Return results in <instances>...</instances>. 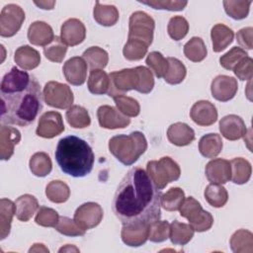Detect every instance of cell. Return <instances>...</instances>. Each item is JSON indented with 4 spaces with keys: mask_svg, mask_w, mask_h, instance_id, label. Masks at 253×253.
Segmentation results:
<instances>
[{
    "mask_svg": "<svg viewBox=\"0 0 253 253\" xmlns=\"http://www.w3.org/2000/svg\"><path fill=\"white\" fill-rule=\"evenodd\" d=\"M222 139L217 133H208L201 137L199 141L200 153L206 158H214L222 150Z\"/></svg>",
    "mask_w": 253,
    "mask_h": 253,
    "instance_id": "27",
    "label": "cell"
},
{
    "mask_svg": "<svg viewBox=\"0 0 253 253\" xmlns=\"http://www.w3.org/2000/svg\"><path fill=\"white\" fill-rule=\"evenodd\" d=\"M54 156L61 171L75 178L88 175L93 169L95 160L91 146L75 135L61 138L57 143Z\"/></svg>",
    "mask_w": 253,
    "mask_h": 253,
    "instance_id": "3",
    "label": "cell"
},
{
    "mask_svg": "<svg viewBox=\"0 0 253 253\" xmlns=\"http://www.w3.org/2000/svg\"><path fill=\"white\" fill-rule=\"evenodd\" d=\"M1 123L26 126L42 109L41 85L34 75L17 67L7 72L0 84Z\"/></svg>",
    "mask_w": 253,
    "mask_h": 253,
    "instance_id": "2",
    "label": "cell"
},
{
    "mask_svg": "<svg viewBox=\"0 0 253 253\" xmlns=\"http://www.w3.org/2000/svg\"><path fill=\"white\" fill-rule=\"evenodd\" d=\"M167 31L172 40L180 41L187 36L189 32V23L182 16H174L169 20Z\"/></svg>",
    "mask_w": 253,
    "mask_h": 253,
    "instance_id": "46",
    "label": "cell"
},
{
    "mask_svg": "<svg viewBox=\"0 0 253 253\" xmlns=\"http://www.w3.org/2000/svg\"><path fill=\"white\" fill-rule=\"evenodd\" d=\"M54 39L52 28L45 22L36 21L28 29V40L34 45L45 46Z\"/></svg>",
    "mask_w": 253,
    "mask_h": 253,
    "instance_id": "20",
    "label": "cell"
},
{
    "mask_svg": "<svg viewBox=\"0 0 253 253\" xmlns=\"http://www.w3.org/2000/svg\"><path fill=\"white\" fill-rule=\"evenodd\" d=\"M195 230L193 227L184 222L174 220L170 223L169 238L174 245H186L193 238Z\"/></svg>",
    "mask_w": 253,
    "mask_h": 253,
    "instance_id": "29",
    "label": "cell"
},
{
    "mask_svg": "<svg viewBox=\"0 0 253 253\" xmlns=\"http://www.w3.org/2000/svg\"><path fill=\"white\" fill-rule=\"evenodd\" d=\"M190 117L198 126H209L217 121V111L215 106L210 101L201 100L192 106Z\"/></svg>",
    "mask_w": 253,
    "mask_h": 253,
    "instance_id": "15",
    "label": "cell"
},
{
    "mask_svg": "<svg viewBox=\"0 0 253 253\" xmlns=\"http://www.w3.org/2000/svg\"><path fill=\"white\" fill-rule=\"evenodd\" d=\"M205 173L211 183L225 184L231 178L230 162L222 158L212 159L206 165Z\"/></svg>",
    "mask_w": 253,
    "mask_h": 253,
    "instance_id": "18",
    "label": "cell"
},
{
    "mask_svg": "<svg viewBox=\"0 0 253 253\" xmlns=\"http://www.w3.org/2000/svg\"><path fill=\"white\" fill-rule=\"evenodd\" d=\"M146 173L158 190H163L169 183L180 178L181 170L176 161L168 156L152 160L146 164Z\"/></svg>",
    "mask_w": 253,
    "mask_h": 253,
    "instance_id": "5",
    "label": "cell"
},
{
    "mask_svg": "<svg viewBox=\"0 0 253 253\" xmlns=\"http://www.w3.org/2000/svg\"><path fill=\"white\" fill-rule=\"evenodd\" d=\"M45 195L50 202L62 204L69 199L70 189L66 183L60 180H53L46 185Z\"/></svg>",
    "mask_w": 253,
    "mask_h": 253,
    "instance_id": "36",
    "label": "cell"
},
{
    "mask_svg": "<svg viewBox=\"0 0 253 253\" xmlns=\"http://www.w3.org/2000/svg\"><path fill=\"white\" fill-rule=\"evenodd\" d=\"M14 203L16 206V216L19 220L24 222L30 220L34 213L39 210L38 200L30 194L20 196Z\"/></svg>",
    "mask_w": 253,
    "mask_h": 253,
    "instance_id": "25",
    "label": "cell"
},
{
    "mask_svg": "<svg viewBox=\"0 0 253 253\" xmlns=\"http://www.w3.org/2000/svg\"><path fill=\"white\" fill-rule=\"evenodd\" d=\"M104 216L102 207L94 202H88L80 207L74 212V221L84 230L94 228L100 224Z\"/></svg>",
    "mask_w": 253,
    "mask_h": 253,
    "instance_id": "10",
    "label": "cell"
},
{
    "mask_svg": "<svg viewBox=\"0 0 253 253\" xmlns=\"http://www.w3.org/2000/svg\"><path fill=\"white\" fill-rule=\"evenodd\" d=\"M25 18V12L19 5H5L0 14V36L3 38L15 36L21 29Z\"/></svg>",
    "mask_w": 253,
    "mask_h": 253,
    "instance_id": "9",
    "label": "cell"
},
{
    "mask_svg": "<svg viewBox=\"0 0 253 253\" xmlns=\"http://www.w3.org/2000/svg\"><path fill=\"white\" fill-rule=\"evenodd\" d=\"M14 61L23 70H32L41 63L40 52L30 45L18 47L14 53Z\"/></svg>",
    "mask_w": 253,
    "mask_h": 253,
    "instance_id": "23",
    "label": "cell"
},
{
    "mask_svg": "<svg viewBox=\"0 0 253 253\" xmlns=\"http://www.w3.org/2000/svg\"><path fill=\"white\" fill-rule=\"evenodd\" d=\"M203 211L204 210L201 204L193 197L185 198L182 206L179 209L180 215L187 218L189 220V223L196 219L202 213Z\"/></svg>",
    "mask_w": 253,
    "mask_h": 253,
    "instance_id": "50",
    "label": "cell"
},
{
    "mask_svg": "<svg viewBox=\"0 0 253 253\" xmlns=\"http://www.w3.org/2000/svg\"><path fill=\"white\" fill-rule=\"evenodd\" d=\"M29 166L32 174L35 176L45 177L51 172L52 162L47 153L41 151L32 155L30 158Z\"/></svg>",
    "mask_w": 253,
    "mask_h": 253,
    "instance_id": "33",
    "label": "cell"
},
{
    "mask_svg": "<svg viewBox=\"0 0 253 253\" xmlns=\"http://www.w3.org/2000/svg\"><path fill=\"white\" fill-rule=\"evenodd\" d=\"M168 140L177 146H186L195 139V131L185 123L172 124L167 129Z\"/></svg>",
    "mask_w": 253,
    "mask_h": 253,
    "instance_id": "22",
    "label": "cell"
},
{
    "mask_svg": "<svg viewBox=\"0 0 253 253\" xmlns=\"http://www.w3.org/2000/svg\"><path fill=\"white\" fill-rule=\"evenodd\" d=\"M230 247L235 253H251L253 251V234L246 229H238L230 237Z\"/></svg>",
    "mask_w": 253,
    "mask_h": 253,
    "instance_id": "32",
    "label": "cell"
},
{
    "mask_svg": "<svg viewBox=\"0 0 253 253\" xmlns=\"http://www.w3.org/2000/svg\"><path fill=\"white\" fill-rule=\"evenodd\" d=\"M59 219V215L53 209L42 206L39 208L35 221L37 224L44 227H55Z\"/></svg>",
    "mask_w": 253,
    "mask_h": 253,
    "instance_id": "48",
    "label": "cell"
},
{
    "mask_svg": "<svg viewBox=\"0 0 253 253\" xmlns=\"http://www.w3.org/2000/svg\"><path fill=\"white\" fill-rule=\"evenodd\" d=\"M206 201L213 208H222L228 200V193L221 184L211 183L205 189Z\"/></svg>",
    "mask_w": 253,
    "mask_h": 253,
    "instance_id": "37",
    "label": "cell"
},
{
    "mask_svg": "<svg viewBox=\"0 0 253 253\" xmlns=\"http://www.w3.org/2000/svg\"><path fill=\"white\" fill-rule=\"evenodd\" d=\"M140 3L150 6L157 10H169V11H182L187 5V1H168V0H150L139 1Z\"/></svg>",
    "mask_w": 253,
    "mask_h": 253,
    "instance_id": "52",
    "label": "cell"
},
{
    "mask_svg": "<svg viewBox=\"0 0 253 253\" xmlns=\"http://www.w3.org/2000/svg\"><path fill=\"white\" fill-rule=\"evenodd\" d=\"M139 73V86L137 92L148 94L153 90L154 79L151 70L145 66H137Z\"/></svg>",
    "mask_w": 253,
    "mask_h": 253,
    "instance_id": "53",
    "label": "cell"
},
{
    "mask_svg": "<svg viewBox=\"0 0 253 253\" xmlns=\"http://www.w3.org/2000/svg\"><path fill=\"white\" fill-rule=\"evenodd\" d=\"M86 37L84 24L76 18L66 20L60 29V39L67 46H75L83 42Z\"/></svg>",
    "mask_w": 253,
    "mask_h": 253,
    "instance_id": "14",
    "label": "cell"
},
{
    "mask_svg": "<svg viewBox=\"0 0 253 253\" xmlns=\"http://www.w3.org/2000/svg\"><path fill=\"white\" fill-rule=\"evenodd\" d=\"M97 118L101 127L107 129L125 128L130 124V119L123 115L117 108L103 105L97 110Z\"/></svg>",
    "mask_w": 253,
    "mask_h": 253,
    "instance_id": "12",
    "label": "cell"
},
{
    "mask_svg": "<svg viewBox=\"0 0 253 253\" xmlns=\"http://www.w3.org/2000/svg\"><path fill=\"white\" fill-rule=\"evenodd\" d=\"M233 38L234 33L229 27L223 24L214 25L211 31L213 51L220 52L225 49L233 42Z\"/></svg>",
    "mask_w": 253,
    "mask_h": 253,
    "instance_id": "24",
    "label": "cell"
},
{
    "mask_svg": "<svg viewBox=\"0 0 253 253\" xmlns=\"http://www.w3.org/2000/svg\"><path fill=\"white\" fill-rule=\"evenodd\" d=\"M20 140L21 133L17 128L2 125L0 127V158L9 160L14 154L15 145Z\"/></svg>",
    "mask_w": 253,
    "mask_h": 253,
    "instance_id": "19",
    "label": "cell"
},
{
    "mask_svg": "<svg viewBox=\"0 0 253 253\" xmlns=\"http://www.w3.org/2000/svg\"><path fill=\"white\" fill-rule=\"evenodd\" d=\"M170 223L167 220H156L148 225V239L151 242L159 243L169 238Z\"/></svg>",
    "mask_w": 253,
    "mask_h": 253,
    "instance_id": "47",
    "label": "cell"
},
{
    "mask_svg": "<svg viewBox=\"0 0 253 253\" xmlns=\"http://www.w3.org/2000/svg\"><path fill=\"white\" fill-rule=\"evenodd\" d=\"M147 49L148 45L143 42L133 39H127V42L123 48V54L127 60H140L147 53Z\"/></svg>",
    "mask_w": 253,
    "mask_h": 253,
    "instance_id": "43",
    "label": "cell"
},
{
    "mask_svg": "<svg viewBox=\"0 0 253 253\" xmlns=\"http://www.w3.org/2000/svg\"><path fill=\"white\" fill-rule=\"evenodd\" d=\"M42 96L46 105L56 109H69L74 101L71 88L57 81L47 82L43 87Z\"/></svg>",
    "mask_w": 253,
    "mask_h": 253,
    "instance_id": "8",
    "label": "cell"
},
{
    "mask_svg": "<svg viewBox=\"0 0 253 253\" xmlns=\"http://www.w3.org/2000/svg\"><path fill=\"white\" fill-rule=\"evenodd\" d=\"M147 149V140L140 131L119 134L109 140L110 152L126 166L132 165Z\"/></svg>",
    "mask_w": 253,
    "mask_h": 253,
    "instance_id": "4",
    "label": "cell"
},
{
    "mask_svg": "<svg viewBox=\"0 0 253 253\" xmlns=\"http://www.w3.org/2000/svg\"><path fill=\"white\" fill-rule=\"evenodd\" d=\"M238 90L237 80L227 75H217L211 84L212 97L220 102H227L234 98Z\"/></svg>",
    "mask_w": 253,
    "mask_h": 253,
    "instance_id": "13",
    "label": "cell"
},
{
    "mask_svg": "<svg viewBox=\"0 0 253 253\" xmlns=\"http://www.w3.org/2000/svg\"><path fill=\"white\" fill-rule=\"evenodd\" d=\"M253 29L252 27H246L239 30L236 34V41L242 49H252L253 40H252Z\"/></svg>",
    "mask_w": 253,
    "mask_h": 253,
    "instance_id": "56",
    "label": "cell"
},
{
    "mask_svg": "<svg viewBox=\"0 0 253 253\" xmlns=\"http://www.w3.org/2000/svg\"><path fill=\"white\" fill-rule=\"evenodd\" d=\"M231 178L230 180L237 185L245 184L249 181L252 173V167L248 160L242 157L233 158L230 161Z\"/></svg>",
    "mask_w": 253,
    "mask_h": 253,
    "instance_id": "28",
    "label": "cell"
},
{
    "mask_svg": "<svg viewBox=\"0 0 253 253\" xmlns=\"http://www.w3.org/2000/svg\"><path fill=\"white\" fill-rule=\"evenodd\" d=\"M235 76L244 81V80H251L253 76V60L251 57L246 56L242 58L232 69Z\"/></svg>",
    "mask_w": 253,
    "mask_h": 253,
    "instance_id": "54",
    "label": "cell"
},
{
    "mask_svg": "<svg viewBox=\"0 0 253 253\" xmlns=\"http://www.w3.org/2000/svg\"><path fill=\"white\" fill-rule=\"evenodd\" d=\"M64 130V124L60 113L48 111L43 113L39 120L36 129L38 136L43 138H53Z\"/></svg>",
    "mask_w": 253,
    "mask_h": 253,
    "instance_id": "11",
    "label": "cell"
},
{
    "mask_svg": "<svg viewBox=\"0 0 253 253\" xmlns=\"http://www.w3.org/2000/svg\"><path fill=\"white\" fill-rule=\"evenodd\" d=\"M184 54L189 60L193 62L203 61L208 54L207 46L204 41L199 37H193L189 42L185 43Z\"/></svg>",
    "mask_w": 253,
    "mask_h": 253,
    "instance_id": "38",
    "label": "cell"
},
{
    "mask_svg": "<svg viewBox=\"0 0 253 253\" xmlns=\"http://www.w3.org/2000/svg\"><path fill=\"white\" fill-rule=\"evenodd\" d=\"M67 51V45L61 41L60 37L55 36L50 43L43 47L44 56L52 62L60 63L63 61Z\"/></svg>",
    "mask_w": 253,
    "mask_h": 253,
    "instance_id": "42",
    "label": "cell"
},
{
    "mask_svg": "<svg viewBox=\"0 0 253 253\" xmlns=\"http://www.w3.org/2000/svg\"><path fill=\"white\" fill-rule=\"evenodd\" d=\"M251 3L250 0H225L223 1V7L229 17L234 20H242L248 16Z\"/></svg>",
    "mask_w": 253,
    "mask_h": 253,
    "instance_id": "41",
    "label": "cell"
},
{
    "mask_svg": "<svg viewBox=\"0 0 253 253\" xmlns=\"http://www.w3.org/2000/svg\"><path fill=\"white\" fill-rule=\"evenodd\" d=\"M168 60V70L164 75V80L168 84L176 85L180 84L186 77L187 69L186 66L175 57H167Z\"/></svg>",
    "mask_w": 253,
    "mask_h": 253,
    "instance_id": "39",
    "label": "cell"
},
{
    "mask_svg": "<svg viewBox=\"0 0 253 253\" xmlns=\"http://www.w3.org/2000/svg\"><path fill=\"white\" fill-rule=\"evenodd\" d=\"M145 63L157 78H163L168 70V60L159 51H151L148 53Z\"/></svg>",
    "mask_w": 253,
    "mask_h": 253,
    "instance_id": "44",
    "label": "cell"
},
{
    "mask_svg": "<svg viewBox=\"0 0 253 253\" xmlns=\"http://www.w3.org/2000/svg\"><path fill=\"white\" fill-rule=\"evenodd\" d=\"M34 3L38 7H40L41 9H43V10H51V9H53V7L55 5V1H40V2L35 1Z\"/></svg>",
    "mask_w": 253,
    "mask_h": 253,
    "instance_id": "57",
    "label": "cell"
},
{
    "mask_svg": "<svg viewBox=\"0 0 253 253\" xmlns=\"http://www.w3.org/2000/svg\"><path fill=\"white\" fill-rule=\"evenodd\" d=\"M248 56L247 52L242 49L239 46H233L229 51L224 53L223 55L220 56L219 58V63L220 65L227 69V70H232L234 66L244 57Z\"/></svg>",
    "mask_w": 253,
    "mask_h": 253,
    "instance_id": "51",
    "label": "cell"
},
{
    "mask_svg": "<svg viewBox=\"0 0 253 253\" xmlns=\"http://www.w3.org/2000/svg\"><path fill=\"white\" fill-rule=\"evenodd\" d=\"M48 249L42 243H35L30 249L29 252H45L48 253Z\"/></svg>",
    "mask_w": 253,
    "mask_h": 253,
    "instance_id": "58",
    "label": "cell"
},
{
    "mask_svg": "<svg viewBox=\"0 0 253 253\" xmlns=\"http://www.w3.org/2000/svg\"><path fill=\"white\" fill-rule=\"evenodd\" d=\"M14 214H16V206L9 199H1L0 201V238L5 239L11 229V223Z\"/></svg>",
    "mask_w": 253,
    "mask_h": 253,
    "instance_id": "30",
    "label": "cell"
},
{
    "mask_svg": "<svg viewBox=\"0 0 253 253\" xmlns=\"http://www.w3.org/2000/svg\"><path fill=\"white\" fill-rule=\"evenodd\" d=\"M82 57L89 65L91 70L104 69L109 62L108 52L99 46H91L87 48L83 52Z\"/></svg>",
    "mask_w": 253,
    "mask_h": 253,
    "instance_id": "35",
    "label": "cell"
},
{
    "mask_svg": "<svg viewBox=\"0 0 253 253\" xmlns=\"http://www.w3.org/2000/svg\"><path fill=\"white\" fill-rule=\"evenodd\" d=\"M114 101L117 106V109L123 115L128 118L136 117L140 113L139 103L131 97L126 95H119L117 97H114Z\"/></svg>",
    "mask_w": 253,
    "mask_h": 253,
    "instance_id": "45",
    "label": "cell"
},
{
    "mask_svg": "<svg viewBox=\"0 0 253 253\" xmlns=\"http://www.w3.org/2000/svg\"><path fill=\"white\" fill-rule=\"evenodd\" d=\"M184 200V191L179 187H174L161 195V207L167 211H179Z\"/></svg>",
    "mask_w": 253,
    "mask_h": 253,
    "instance_id": "40",
    "label": "cell"
},
{
    "mask_svg": "<svg viewBox=\"0 0 253 253\" xmlns=\"http://www.w3.org/2000/svg\"><path fill=\"white\" fill-rule=\"evenodd\" d=\"M161 195L146 171L133 167L117 188L113 211L123 225H149L161 217Z\"/></svg>",
    "mask_w": 253,
    "mask_h": 253,
    "instance_id": "1",
    "label": "cell"
},
{
    "mask_svg": "<svg viewBox=\"0 0 253 253\" xmlns=\"http://www.w3.org/2000/svg\"><path fill=\"white\" fill-rule=\"evenodd\" d=\"M121 237L126 245L139 247L148 240V224L123 225Z\"/></svg>",
    "mask_w": 253,
    "mask_h": 253,
    "instance_id": "21",
    "label": "cell"
},
{
    "mask_svg": "<svg viewBox=\"0 0 253 253\" xmlns=\"http://www.w3.org/2000/svg\"><path fill=\"white\" fill-rule=\"evenodd\" d=\"M56 231L66 236H82L85 234L83 228H81L74 219L67 216H59L58 222L54 227Z\"/></svg>",
    "mask_w": 253,
    "mask_h": 253,
    "instance_id": "49",
    "label": "cell"
},
{
    "mask_svg": "<svg viewBox=\"0 0 253 253\" xmlns=\"http://www.w3.org/2000/svg\"><path fill=\"white\" fill-rule=\"evenodd\" d=\"M110 86L108 96L117 97L124 95L130 90L137 91L139 86V73L137 66L134 68H126L120 71H113L109 74Z\"/></svg>",
    "mask_w": 253,
    "mask_h": 253,
    "instance_id": "6",
    "label": "cell"
},
{
    "mask_svg": "<svg viewBox=\"0 0 253 253\" xmlns=\"http://www.w3.org/2000/svg\"><path fill=\"white\" fill-rule=\"evenodd\" d=\"M65 118L69 126L74 128H84L91 124V118L88 111L79 105H72L66 111Z\"/></svg>",
    "mask_w": 253,
    "mask_h": 253,
    "instance_id": "34",
    "label": "cell"
},
{
    "mask_svg": "<svg viewBox=\"0 0 253 253\" xmlns=\"http://www.w3.org/2000/svg\"><path fill=\"white\" fill-rule=\"evenodd\" d=\"M154 28V20L147 13L142 11L133 12L128 21L127 39L143 42L149 46L153 41Z\"/></svg>",
    "mask_w": 253,
    "mask_h": 253,
    "instance_id": "7",
    "label": "cell"
},
{
    "mask_svg": "<svg viewBox=\"0 0 253 253\" xmlns=\"http://www.w3.org/2000/svg\"><path fill=\"white\" fill-rule=\"evenodd\" d=\"M62 72L69 84L80 86L86 81L87 63L83 57L73 56L63 64Z\"/></svg>",
    "mask_w": 253,
    "mask_h": 253,
    "instance_id": "16",
    "label": "cell"
},
{
    "mask_svg": "<svg viewBox=\"0 0 253 253\" xmlns=\"http://www.w3.org/2000/svg\"><path fill=\"white\" fill-rule=\"evenodd\" d=\"M189 224L193 227L195 231L204 232L211 229V227L213 224V217L209 211L204 210L202 213Z\"/></svg>",
    "mask_w": 253,
    "mask_h": 253,
    "instance_id": "55",
    "label": "cell"
},
{
    "mask_svg": "<svg viewBox=\"0 0 253 253\" xmlns=\"http://www.w3.org/2000/svg\"><path fill=\"white\" fill-rule=\"evenodd\" d=\"M72 251H74V252H79V249H78L77 247L73 246V245L67 244V245H65L64 247H61V248L58 250V252H72Z\"/></svg>",
    "mask_w": 253,
    "mask_h": 253,
    "instance_id": "59",
    "label": "cell"
},
{
    "mask_svg": "<svg viewBox=\"0 0 253 253\" xmlns=\"http://www.w3.org/2000/svg\"><path fill=\"white\" fill-rule=\"evenodd\" d=\"M219 131L228 140H237L246 135L244 121L237 115H227L219 121Z\"/></svg>",
    "mask_w": 253,
    "mask_h": 253,
    "instance_id": "17",
    "label": "cell"
},
{
    "mask_svg": "<svg viewBox=\"0 0 253 253\" xmlns=\"http://www.w3.org/2000/svg\"><path fill=\"white\" fill-rule=\"evenodd\" d=\"M93 16L95 21L104 27H112L119 21V10L114 5H105L100 2H96L93 10Z\"/></svg>",
    "mask_w": 253,
    "mask_h": 253,
    "instance_id": "26",
    "label": "cell"
},
{
    "mask_svg": "<svg viewBox=\"0 0 253 253\" xmlns=\"http://www.w3.org/2000/svg\"><path fill=\"white\" fill-rule=\"evenodd\" d=\"M110 86L109 75L103 69H93L90 71L87 87L94 95H104L108 93Z\"/></svg>",
    "mask_w": 253,
    "mask_h": 253,
    "instance_id": "31",
    "label": "cell"
}]
</instances>
